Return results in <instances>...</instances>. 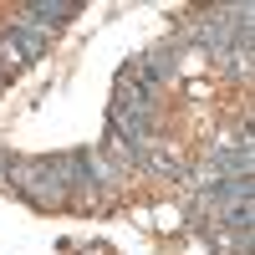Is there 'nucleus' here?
I'll return each instance as SVG.
<instances>
[{"instance_id":"f03ea898","label":"nucleus","mask_w":255,"mask_h":255,"mask_svg":"<svg viewBox=\"0 0 255 255\" xmlns=\"http://www.w3.org/2000/svg\"><path fill=\"white\" fill-rule=\"evenodd\" d=\"M26 15H20V26H31V31H61L67 26V20L77 15V0H26V5H20Z\"/></svg>"},{"instance_id":"7ed1b4c3","label":"nucleus","mask_w":255,"mask_h":255,"mask_svg":"<svg viewBox=\"0 0 255 255\" xmlns=\"http://www.w3.org/2000/svg\"><path fill=\"white\" fill-rule=\"evenodd\" d=\"M5 46L15 51V61H41L46 46H51V36H46V31H31V26H20V20H15V26L5 31Z\"/></svg>"},{"instance_id":"f257e3e1","label":"nucleus","mask_w":255,"mask_h":255,"mask_svg":"<svg viewBox=\"0 0 255 255\" xmlns=\"http://www.w3.org/2000/svg\"><path fill=\"white\" fill-rule=\"evenodd\" d=\"M5 184L20 199H31V204H61L67 199V189L56 184L46 158H5Z\"/></svg>"}]
</instances>
